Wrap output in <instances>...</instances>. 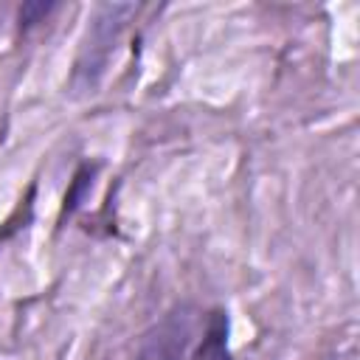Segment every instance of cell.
Returning a JSON list of instances; mask_svg holds the SVG:
<instances>
[{"mask_svg":"<svg viewBox=\"0 0 360 360\" xmlns=\"http://www.w3.org/2000/svg\"><path fill=\"white\" fill-rule=\"evenodd\" d=\"M48 11H53V6H45V3H28L20 8V25L22 28H31L34 22H42V17H48Z\"/></svg>","mask_w":360,"mask_h":360,"instance_id":"obj_4","label":"cell"},{"mask_svg":"<svg viewBox=\"0 0 360 360\" xmlns=\"http://www.w3.org/2000/svg\"><path fill=\"white\" fill-rule=\"evenodd\" d=\"M332 360H357V354H354V346H346V349H338V354H335Z\"/></svg>","mask_w":360,"mask_h":360,"instance_id":"obj_5","label":"cell"},{"mask_svg":"<svg viewBox=\"0 0 360 360\" xmlns=\"http://www.w3.org/2000/svg\"><path fill=\"white\" fill-rule=\"evenodd\" d=\"M225 338H228V318L217 309V312H211V321H208L197 360H228V340Z\"/></svg>","mask_w":360,"mask_h":360,"instance_id":"obj_3","label":"cell"},{"mask_svg":"<svg viewBox=\"0 0 360 360\" xmlns=\"http://www.w3.org/2000/svg\"><path fill=\"white\" fill-rule=\"evenodd\" d=\"M194 335V315L188 307L166 312L138 343L132 360H186Z\"/></svg>","mask_w":360,"mask_h":360,"instance_id":"obj_2","label":"cell"},{"mask_svg":"<svg viewBox=\"0 0 360 360\" xmlns=\"http://www.w3.org/2000/svg\"><path fill=\"white\" fill-rule=\"evenodd\" d=\"M138 11V6L132 3H104L96 6L87 34L82 39L76 65H73V76H70V87L76 93H93L96 84L101 82L110 56L115 51V42L121 39V31L127 28L129 17Z\"/></svg>","mask_w":360,"mask_h":360,"instance_id":"obj_1","label":"cell"}]
</instances>
